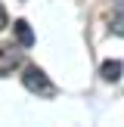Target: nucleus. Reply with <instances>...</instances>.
<instances>
[{
	"mask_svg": "<svg viewBox=\"0 0 124 127\" xmlns=\"http://www.w3.org/2000/svg\"><path fill=\"white\" fill-rule=\"evenodd\" d=\"M22 84L28 93H37V96H56V84L47 78V71L37 65H25L22 71Z\"/></svg>",
	"mask_w": 124,
	"mask_h": 127,
	"instance_id": "1",
	"label": "nucleus"
},
{
	"mask_svg": "<svg viewBox=\"0 0 124 127\" xmlns=\"http://www.w3.org/2000/svg\"><path fill=\"white\" fill-rule=\"evenodd\" d=\"M6 25H9V19H6V6H3V3H0V31H3V28H6Z\"/></svg>",
	"mask_w": 124,
	"mask_h": 127,
	"instance_id": "6",
	"label": "nucleus"
},
{
	"mask_svg": "<svg viewBox=\"0 0 124 127\" xmlns=\"http://www.w3.org/2000/svg\"><path fill=\"white\" fill-rule=\"evenodd\" d=\"M121 74H124V62H121V59H105L102 65H99V78H102L105 84L121 81Z\"/></svg>",
	"mask_w": 124,
	"mask_h": 127,
	"instance_id": "3",
	"label": "nucleus"
},
{
	"mask_svg": "<svg viewBox=\"0 0 124 127\" xmlns=\"http://www.w3.org/2000/svg\"><path fill=\"white\" fill-rule=\"evenodd\" d=\"M25 62V47L22 43H3L0 47V78H9L16 68Z\"/></svg>",
	"mask_w": 124,
	"mask_h": 127,
	"instance_id": "2",
	"label": "nucleus"
},
{
	"mask_svg": "<svg viewBox=\"0 0 124 127\" xmlns=\"http://www.w3.org/2000/svg\"><path fill=\"white\" fill-rule=\"evenodd\" d=\"M12 31H16V43H22V47H34V31H31V25L25 22V19H19V22L12 25Z\"/></svg>",
	"mask_w": 124,
	"mask_h": 127,
	"instance_id": "5",
	"label": "nucleus"
},
{
	"mask_svg": "<svg viewBox=\"0 0 124 127\" xmlns=\"http://www.w3.org/2000/svg\"><path fill=\"white\" fill-rule=\"evenodd\" d=\"M109 31H112V34H118V37H124V0H115V6H112Z\"/></svg>",
	"mask_w": 124,
	"mask_h": 127,
	"instance_id": "4",
	"label": "nucleus"
}]
</instances>
